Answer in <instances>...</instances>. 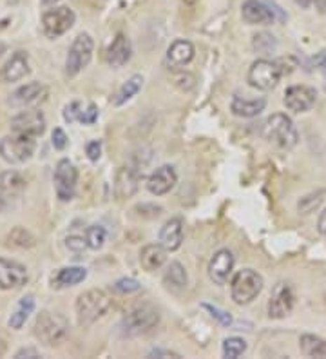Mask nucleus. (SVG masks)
<instances>
[{"mask_svg":"<svg viewBox=\"0 0 326 359\" xmlns=\"http://www.w3.org/2000/svg\"><path fill=\"white\" fill-rule=\"evenodd\" d=\"M53 147L58 151H64L65 147H67V142H69V138H67V135H65L64 131H62L60 128H57L55 131H53Z\"/></svg>","mask_w":326,"mask_h":359,"instance_id":"nucleus-42","label":"nucleus"},{"mask_svg":"<svg viewBox=\"0 0 326 359\" xmlns=\"http://www.w3.org/2000/svg\"><path fill=\"white\" fill-rule=\"evenodd\" d=\"M35 359V358H40L39 351L36 348H31V346H27V348H20V351L15 354V359Z\"/></svg>","mask_w":326,"mask_h":359,"instance_id":"nucleus-45","label":"nucleus"},{"mask_svg":"<svg viewBox=\"0 0 326 359\" xmlns=\"http://www.w3.org/2000/svg\"><path fill=\"white\" fill-rule=\"evenodd\" d=\"M26 187V180L17 171L0 172V191L6 194H17Z\"/></svg>","mask_w":326,"mask_h":359,"instance_id":"nucleus-31","label":"nucleus"},{"mask_svg":"<svg viewBox=\"0 0 326 359\" xmlns=\"http://www.w3.org/2000/svg\"><path fill=\"white\" fill-rule=\"evenodd\" d=\"M140 171L135 167H120L114 178V194L118 200H125V198L135 196L140 187Z\"/></svg>","mask_w":326,"mask_h":359,"instance_id":"nucleus-17","label":"nucleus"},{"mask_svg":"<svg viewBox=\"0 0 326 359\" xmlns=\"http://www.w3.org/2000/svg\"><path fill=\"white\" fill-rule=\"evenodd\" d=\"M194 46L189 40H174L170 48L167 49V62L169 66L174 69H179V67H185L187 64H191L192 58H194Z\"/></svg>","mask_w":326,"mask_h":359,"instance_id":"nucleus-23","label":"nucleus"},{"mask_svg":"<svg viewBox=\"0 0 326 359\" xmlns=\"http://www.w3.org/2000/svg\"><path fill=\"white\" fill-rule=\"evenodd\" d=\"M9 241H11L13 245L22 247V249H29V247H35V243H36L35 236H33L29 231H26L24 227H15L13 231L9 232Z\"/></svg>","mask_w":326,"mask_h":359,"instance_id":"nucleus-36","label":"nucleus"},{"mask_svg":"<svg viewBox=\"0 0 326 359\" xmlns=\"http://www.w3.org/2000/svg\"><path fill=\"white\" fill-rule=\"evenodd\" d=\"M315 8L321 15H326V0H315Z\"/></svg>","mask_w":326,"mask_h":359,"instance_id":"nucleus-48","label":"nucleus"},{"mask_svg":"<svg viewBox=\"0 0 326 359\" xmlns=\"http://www.w3.org/2000/svg\"><path fill=\"white\" fill-rule=\"evenodd\" d=\"M266 100L265 98H241L236 95L231 102V111L236 116H241V118H254L257 114H261L265 111Z\"/></svg>","mask_w":326,"mask_h":359,"instance_id":"nucleus-25","label":"nucleus"},{"mask_svg":"<svg viewBox=\"0 0 326 359\" xmlns=\"http://www.w3.org/2000/svg\"><path fill=\"white\" fill-rule=\"evenodd\" d=\"M74 20H76V15L69 6H58V8L53 6V9H48L42 15L43 35L51 40L58 39L74 26Z\"/></svg>","mask_w":326,"mask_h":359,"instance_id":"nucleus-9","label":"nucleus"},{"mask_svg":"<svg viewBox=\"0 0 326 359\" xmlns=\"http://www.w3.org/2000/svg\"><path fill=\"white\" fill-rule=\"evenodd\" d=\"M93 49H95V42H93L89 33H80L71 44L67 58H65V73L69 76H76L83 67L89 66V62L93 58Z\"/></svg>","mask_w":326,"mask_h":359,"instance_id":"nucleus-8","label":"nucleus"},{"mask_svg":"<svg viewBox=\"0 0 326 359\" xmlns=\"http://www.w3.org/2000/svg\"><path fill=\"white\" fill-rule=\"evenodd\" d=\"M55 191L60 202H71L74 198V191H76V182H79V171L76 167L67 160L62 158L60 162L57 163L55 169Z\"/></svg>","mask_w":326,"mask_h":359,"instance_id":"nucleus-10","label":"nucleus"},{"mask_svg":"<svg viewBox=\"0 0 326 359\" xmlns=\"http://www.w3.org/2000/svg\"><path fill=\"white\" fill-rule=\"evenodd\" d=\"M252 48L257 53H263V55H270L278 49V40L274 35L270 33H257L252 40Z\"/></svg>","mask_w":326,"mask_h":359,"instance_id":"nucleus-35","label":"nucleus"},{"mask_svg":"<svg viewBox=\"0 0 326 359\" xmlns=\"http://www.w3.org/2000/svg\"><path fill=\"white\" fill-rule=\"evenodd\" d=\"M46 97H48L46 86H42L40 82H29L13 93V104L20 105V107H33L46 100Z\"/></svg>","mask_w":326,"mask_h":359,"instance_id":"nucleus-21","label":"nucleus"},{"mask_svg":"<svg viewBox=\"0 0 326 359\" xmlns=\"http://www.w3.org/2000/svg\"><path fill=\"white\" fill-rule=\"evenodd\" d=\"M33 311H35V298L31 296V294H27V296H24V298L18 302V305L15 307V311L11 312V316H9V327L13 330H20L24 325H26L27 318H29L31 314H33Z\"/></svg>","mask_w":326,"mask_h":359,"instance_id":"nucleus-27","label":"nucleus"},{"mask_svg":"<svg viewBox=\"0 0 326 359\" xmlns=\"http://www.w3.org/2000/svg\"><path fill=\"white\" fill-rule=\"evenodd\" d=\"M147 358H174V359H179V354L176 352H170V351H163V348H152L151 352L147 354Z\"/></svg>","mask_w":326,"mask_h":359,"instance_id":"nucleus-44","label":"nucleus"},{"mask_svg":"<svg viewBox=\"0 0 326 359\" xmlns=\"http://www.w3.org/2000/svg\"><path fill=\"white\" fill-rule=\"evenodd\" d=\"M234 255L229 249L217 250L209 262V276L216 285H225L234 271Z\"/></svg>","mask_w":326,"mask_h":359,"instance_id":"nucleus-15","label":"nucleus"},{"mask_svg":"<svg viewBox=\"0 0 326 359\" xmlns=\"http://www.w3.org/2000/svg\"><path fill=\"white\" fill-rule=\"evenodd\" d=\"M27 269L11 259L0 258V289L13 290L20 289L27 283Z\"/></svg>","mask_w":326,"mask_h":359,"instance_id":"nucleus-14","label":"nucleus"},{"mask_svg":"<svg viewBox=\"0 0 326 359\" xmlns=\"http://www.w3.org/2000/svg\"><path fill=\"white\" fill-rule=\"evenodd\" d=\"M296 2H297V6H301L303 9H308L310 6L315 4V0H296Z\"/></svg>","mask_w":326,"mask_h":359,"instance_id":"nucleus-49","label":"nucleus"},{"mask_svg":"<svg viewBox=\"0 0 326 359\" xmlns=\"http://www.w3.org/2000/svg\"><path fill=\"white\" fill-rule=\"evenodd\" d=\"M241 15L247 24H257V26H269L276 22V17L266 2L261 0H245L241 6Z\"/></svg>","mask_w":326,"mask_h":359,"instance_id":"nucleus-18","label":"nucleus"},{"mask_svg":"<svg viewBox=\"0 0 326 359\" xmlns=\"http://www.w3.org/2000/svg\"><path fill=\"white\" fill-rule=\"evenodd\" d=\"M325 191H315V193H310L301 198L299 203H297V209H299L301 215H310V212L318 209L322 200H325Z\"/></svg>","mask_w":326,"mask_h":359,"instance_id":"nucleus-34","label":"nucleus"},{"mask_svg":"<svg viewBox=\"0 0 326 359\" xmlns=\"http://www.w3.org/2000/svg\"><path fill=\"white\" fill-rule=\"evenodd\" d=\"M163 281H165L169 289H185L189 281L187 271H185V267L179 262H172L165 271Z\"/></svg>","mask_w":326,"mask_h":359,"instance_id":"nucleus-30","label":"nucleus"},{"mask_svg":"<svg viewBox=\"0 0 326 359\" xmlns=\"http://www.w3.org/2000/svg\"><path fill=\"white\" fill-rule=\"evenodd\" d=\"M29 57L26 51H15L0 71V79L4 82H18L29 75Z\"/></svg>","mask_w":326,"mask_h":359,"instance_id":"nucleus-19","label":"nucleus"},{"mask_svg":"<svg viewBox=\"0 0 326 359\" xmlns=\"http://www.w3.org/2000/svg\"><path fill=\"white\" fill-rule=\"evenodd\" d=\"M87 278V271L83 267H64L53 274L51 287L53 289H67L74 285L82 283Z\"/></svg>","mask_w":326,"mask_h":359,"instance_id":"nucleus-26","label":"nucleus"},{"mask_svg":"<svg viewBox=\"0 0 326 359\" xmlns=\"http://www.w3.org/2000/svg\"><path fill=\"white\" fill-rule=\"evenodd\" d=\"M283 76V69L278 60H266L259 58L248 69V83L257 91H272Z\"/></svg>","mask_w":326,"mask_h":359,"instance_id":"nucleus-6","label":"nucleus"},{"mask_svg":"<svg viewBox=\"0 0 326 359\" xmlns=\"http://www.w3.org/2000/svg\"><path fill=\"white\" fill-rule=\"evenodd\" d=\"M142 86H144V76L133 75L129 80H127V82L122 83V88L118 89L116 95H114V98H113V104L116 105V107H120V105H123V104H127L129 100H133V98H135L136 95L140 93Z\"/></svg>","mask_w":326,"mask_h":359,"instance_id":"nucleus-28","label":"nucleus"},{"mask_svg":"<svg viewBox=\"0 0 326 359\" xmlns=\"http://www.w3.org/2000/svg\"><path fill=\"white\" fill-rule=\"evenodd\" d=\"M113 307V298L102 289H91L76 298V318L82 327H91Z\"/></svg>","mask_w":326,"mask_h":359,"instance_id":"nucleus-2","label":"nucleus"},{"mask_svg":"<svg viewBox=\"0 0 326 359\" xmlns=\"http://www.w3.org/2000/svg\"><path fill=\"white\" fill-rule=\"evenodd\" d=\"M261 135L269 142L270 145H274L281 151H290L297 145V129L292 122L290 116L283 113H276L265 120L263 128H261Z\"/></svg>","mask_w":326,"mask_h":359,"instance_id":"nucleus-1","label":"nucleus"},{"mask_svg":"<svg viewBox=\"0 0 326 359\" xmlns=\"http://www.w3.org/2000/svg\"><path fill=\"white\" fill-rule=\"evenodd\" d=\"M11 131L15 135L39 138L46 131V116L39 109L22 111V113H18L17 116L11 118Z\"/></svg>","mask_w":326,"mask_h":359,"instance_id":"nucleus-12","label":"nucleus"},{"mask_svg":"<svg viewBox=\"0 0 326 359\" xmlns=\"http://www.w3.org/2000/svg\"><path fill=\"white\" fill-rule=\"evenodd\" d=\"M263 276L254 269H243L236 272L231 281V296L238 305H248L257 298L263 290Z\"/></svg>","mask_w":326,"mask_h":359,"instance_id":"nucleus-5","label":"nucleus"},{"mask_svg":"<svg viewBox=\"0 0 326 359\" xmlns=\"http://www.w3.org/2000/svg\"><path fill=\"white\" fill-rule=\"evenodd\" d=\"M325 298H326V296H325Z\"/></svg>","mask_w":326,"mask_h":359,"instance_id":"nucleus-53","label":"nucleus"},{"mask_svg":"<svg viewBox=\"0 0 326 359\" xmlns=\"http://www.w3.org/2000/svg\"><path fill=\"white\" fill-rule=\"evenodd\" d=\"M98 120V107L95 104L87 105V109H82L79 116V122L83 123V126H91Z\"/></svg>","mask_w":326,"mask_h":359,"instance_id":"nucleus-41","label":"nucleus"},{"mask_svg":"<svg viewBox=\"0 0 326 359\" xmlns=\"http://www.w3.org/2000/svg\"><path fill=\"white\" fill-rule=\"evenodd\" d=\"M247 352V341L243 337H226L223 341V355L229 359H238Z\"/></svg>","mask_w":326,"mask_h":359,"instance_id":"nucleus-32","label":"nucleus"},{"mask_svg":"<svg viewBox=\"0 0 326 359\" xmlns=\"http://www.w3.org/2000/svg\"><path fill=\"white\" fill-rule=\"evenodd\" d=\"M82 104L80 102H71L69 105H65V109H64V120L67 123H74V122H79V116L80 113H82Z\"/></svg>","mask_w":326,"mask_h":359,"instance_id":"nucleus-40","label":"nucleus"},{"mask_svg":"<svg viewBox=\"0 0 326 359\" xmlns=\"http://www.w3.org/2000/svg\"><path fill=\"white\" fill-rule=\"evenodd\" d=\"M36 149L35 138L22 135L4 136L0 140V158L8 163H24L27 162Z\"/></svg>","mask_w":326,"mask_h":359,"instance_id":"nucleus-7","label":"nucleus"},{"mask_svg":"<svg viewBox=\"0 0 326 359\" xmlns=\"http://www.w3.org/2000/svg\"><path fill=\"white\" fill-rule=\"evenodd\" d=\"M201 307H203L205 311L209 312V314L212 316V318L217 321V323L223 325V327H231V325L234 323V320H232V316L229 314V312H226V311H222V309L214 307V305H209V303H203Z\"/></svg>","mask_w":326,"mask_h":359,"instance_id":"nucleus-37","label":"nucleus"},{"mask_svg":"<svg viewBox=\"0 0 326 359\" xmlns=\"http://www.w3.org/2000/svg\"><path fill=\"white\" fill-rule=\"evenodd\" d=\"M296 305V294L292 290V287L285 281H279L274 287L269 299V318L272 320H283L290 316Z\"/></svg>","mask_w":326,"mask_h":359,"instance_id":"nucleus-11","label":"nucleus"},{"mask_svg":"<svg viewBox=\"0 0 326 359\" xmlns=\"http://www.w3.org/2000/svg\"><path fill=\"white\" fill-rule=\"evenodd\" d=\"M318 229H319V234L326 238V209L322 210L321 216H319V222H318Z\"/></svg>","mask_w":326,"mask_h":359,"instance_id":"nucleus-47","label":"nucleus"},{"mask_svg":"<svg viewBox=\"0 0 326 359\" xmlns=\"http://www.w3.org/2000/svg\"><path fill=\"white\" fill-rule=\"evenodd\" d=\"M299 348L306 358H326V341L315 334H303L299 337Z\"/></svg>","mask_w":326,"mask_h":359,"instance_id":"nucleus-29","label":"nucleus"},{"mask_svg":"<svg viewBox=\"0 0 326 359\" xmlns=\"http://www.w3.org/2000/svg\"><path fill=\"white\" fill-rule=\"evenodd\" d=\"M158 323H160V312L156 309L151 305H138L123 316L120 330L123 336L135 337L151 332L152 329H156Z\"/></svg>","mask_w":326,"mask_h":359,"instance_id":"nucleus-4","label":"nucleus"},{"mask_svg":"<svg viewBox=\"0 0 326 359\" xmlns=\"http://www.w3.org/2000/svg\"><path fill=\"white\" fill-rule=\"evenodd\" d=\"M65 245H67V249L73 250V252H76V255H80V252H83V250L87 249V240L83 236H80V234H71V236L65 238Z\"/></svg>","mask_w":326,"mask_h":359,"instance_id":"nucleus-39","label":"nucleus"},{"mask_svg":"<svg viewBox=\"0 0 326 359\" xmlns=\"http://www.w3.org/2000/svg\"><path fill=\"white\" fill-rule=\"evenodd\" d=\"M6 209V202H4V198L0 196V212H2V210Z\"/></svg>","mask_w":326,"mask_h":359,"instance_id":"nucleus-52","label":"nucleus"},{"mask_svg":"<svg viewBox=\"0 0 326 359\" xmlns=\"http://www.w3.org/2000/svg\"><path fill=\"white\" fill-rule=\"evenodd\" d=\"M133 57V46H130V40L127 39L123 33H118L113 39L111 46L107 48L105 53V58H107V64L111 67H122L125 66L127 62Z\"/></svg>","mask_w":326,"mask_h":359,"instance_id":"nucleus-20","label":"nucleus"},{"mask_svg":"<svg viewBox=\"0 0 326 359\" xmlns=\"http://www.w3.org/2000/svg\"><path fill=\"white\" fill-rule=\"evenodd\" d=\"M313 64H315L319 69L326 71V49H322L321 53H318V55H315V58H313Z\"/></svg>","mask_w":326,"mask_h":359,"instance_id":"nucleus-46","label":"nucleus"},{"mask_svg":"<svg viewBox=\"0 0 326 359\" xmlns=\"http://www.w3.org/2000/svg\"><path fill=\"white\" fill-rule=\"evenodd\" d=\"M315 100H318V93L310 86H290L285 91V98H283L287 109L294 111V113L310 111L315 105Z\"/></svg>","mask_w":326,"mask_h":359,"instance_id":"nucleus-13","label":"nucleus"},{"mask_svg":"<svg viewBox=\"0 0 326 359\" xmlns=\"http://www.w3.org/2000/svg\"><path fill=\"white\" fill-rule=\"evenodd\" d=\"M58 2H60V0H42L43 6H55L58 4Z\"/></svg>","mask_w":326,"mask_h":359,"instance_id":"nucleus-50","label":"nucleus"},{"mask_svg":"<svg viewBox=\"0 0 326 359\" xmlns=\"http://www.w3.org/2000/svg\"><path fill=\"white\" fill-rule=\"evenodd\" d=\"M178 184V175L174 171L172 165H161L156 171L152 172L147 180L149 193L154 196H163V194L170 193Z\"/></svg>","mask_w":326,"mask_h":359,"instance_id":"nucleus-16","label":"nucleus"},{"mask_svg":"<svg viewBox=\"0 0 326 359\" xmlns=\"http://www.w3.org/2000/svg\"><path fill=\"white\" fill-rule=\"evenodd\" d=\"M160 243L165 247L167 252L178 250L183 243V219L170 218L160 229Z\"/></svg>","mask_w":326,"mask_h":359,"instance_id":"nucleus-22","label":"nucleus"},{"mask_svg":"<svg viewBox=\"0 0 326 359\" xmlns=\"http://www.w3.org/2000/svg\"><path fill=\"white\" fill-rule=\"evenodd\" d=\"M142 289V285L135 280V278H122V280H118L114 283V290L120 294H133L138 292Z\"/></svg>","mask_w":326,"mask_h":359,"instance_id":"nucleus-38","label":"nucleus"},{"mask_svg":"<svg viewBox=\"0 0 326 359\" xmlns=\"http://www.w3.org/2000/svg\"><path fill=\"white\" fill-rule=\"evenodd\" d=\"M86 153H87V158H89L91 162H98L102 156V142L100 140L89 142L86 147Z\"/></svg>","mask_w":326,"mask_h":359,"instance_id":"nucleus-43","label":"nucleus"},{"mask_svg":"<svg viewBox=\"0 0 326 359\" xmlns=\"http://www.w3.org/2000/svg\"><path fill=\"white\" fill-rule=\"evenodd\" d=\"M33 332H35L36 339L46 346H57L69 334V323L64 316L57 314V312L43 311L36 316Z\"/></svg>","mask_w":326,"mask_h":359,"instance_id":"nucleus-3","label":"nucleus"},{"mask_svg":"<svg viewBox=\"0 0 326 359\" xmlns=\"http://www.w3.org/2000/svg\"><path fill=\"white\" fill-rule=\"evenodd\" d=\"M6 354V343L4 341H0V358Z\"/></svg>","mask_w":326,"mask_h":359,"instance_id":"nucleus-51","label":"nucleus"},{"mask_svg":"<svg viewBox=\"0 0 326 359\" xmlns=\"http://www.w3.org/2000/svg\"><path fill=\"white\" fill-rule=\"evenodd\" d=\"M86 240L89 249L98 250L104 247L105 240H107V231H105L102 225H91V227H87L86 231Z\"/></svg>","mask_w":326,"mask_h":359,"instance_id":"nucleus-33","label":"nucleus"},{"mask_svg":"<svg viewBox=\"0 0 326 359\" xmlns=\"http://www.w3.org/2000/svg\"><path fill=\"white\" fill-rule=\"evenodd\" d=\"M167 259V250L161 243H149L140 250V265L145 272H154L163 267Z\"/></svg>","mask_w":326,"mask_h":359,"instance_id":"nucleus-24","label":"nucleus"}]
</instances>
